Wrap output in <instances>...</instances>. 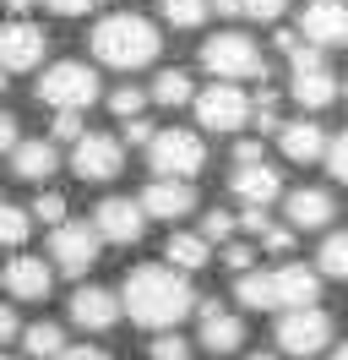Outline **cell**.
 Masks as SVG:
<instances>
[{"instance_id":"23","label":"cell","mask_w":348,"mask_h":360,"mask_svg":"<svg viewBox=\"0 0 348 360\" xmlns=\"http://www.w3.org/2000/svg\"><path fill=\"white\" fill-rule=\"evenodd\" d=\"M163 262L180 268V273H201L207 262H213V240H207L201 229H196V235L180 229V235H169V246H163Z\"/></svg>"},{"instance_id":"43","label":"cell","mask_w":348,"mask_h":360,"mask_svg":"<svg viewBox=\"0 0 348 360\" xmlns=\"http://www.w3.org/2000/svg\"><path fill=\"white\" fill-rule=\"evenodd\" d=\"M234 164H261V142L256 136H245V142L234 148Z\"/></svg>"},{"instance_id":"40","label":"cell","mask_w":348,"mask_h":360,"mask_svg":"<svg viewBox=\"0 0 348 360\" xmlns=\"http://www.w3.org/2000/svg\"><path fill=\"white\" fill-rule=\"evenodd\" d=\"M152 136H158V131H152V120H142V115H136V120H126V142H136V148H147Z\"/></svg>"},{"instance_id":"30","label":"cell","mask_w":348,"mask_h":360,"mask_svg":"<svg viewBox=\"0 0 348 360\" xmlns=\"http://www.w3.org/2000/svg\"><path fill=\"white\" fill-rule=\"evenodd\" d=\"M234 229H239V219H234V213H223V207H213V213L201 219V235H207L213 246H229V235H234Z\"/></svg>"},{"instance_id":"20","label":"cell","mask_w":348,"mask_h":360,"mask_svg":"<svg viewBox=\"0 0 348 360\" xmlns=\"http://www.w3.org/2000/svg\"><path fill=\"white\" fill-rule=\"evenodd\" d=\"M283 213H288L294 229H326L337 219V202H332V191H321V186H300V191L283 197Z\"/></svg>"},{"instance_id":"34","label":"cell","mask_w":348,"mask_h":360,"mask_svg":"<svg viewBox=\"0 0 348 360\" xmlns=\"http://www.w3.org/2000/svg\"><path fill=\"white\" fill-rule=\"evenodd\" d=\"M326 169H332V180L348 186V131H337L332 142H326Z\"/></svg>"},{"instance_id":"38","label":"cell","mask_w":348,"mask_h":360,"mask_svg":"<svg viewBox=\"0 0 348 360\" xmlns=\"http://www.w3.org/2000/svg\"><path fill=\"white\" fill-rule=\"evenodd\" d=\"M250 262H256V251H250V246H223V268L250 273Z\"/></svg>"},{"instance_id":"16","label":"cell","mask_w":348,"mask_h":360,"mask_svg":"<svg viewBox=\"0 0 348 360\" xmlns=\"http://www.w3.org/2000/svg\"><path fill=\"white\" fill-rule=\"evenodd\" d=\"M0 284H6L11 300H49V290H55V262L22 251V257H11V262L0 268Z\"/></svg>"},{"instance_id":"17","label":"cell","mask_w":348,"mask_h":360,"mask_svg":"<svg viewBox=\"0 0 348 360\" xmlns=\"http://www.w3.org/2000/svg\"><path fill=\"white\" fill-rule=\"evenodd\" d=\"M71 322L82 328V333H109L120 316H126V306H120V295L114 290H104V284H82V290L71 295Z\"/></svg>"},{"instance_id":"47","label":"cell","mask_w":348,"mask_h":360,"mask_svg":"<svg viewBox=\"0 0 348 360\" xmlns=\"http://www.w3.org/2000/svg\"><path fill=\"white\" fill-rule=\"evenodd\" d=\"M332 360H348V344H337V349H332Z\"/></svg>"},{"instance_id":"10","label":"cell","mask_w":348,"mask_h":360,"mask_svg":"<svg viewBox=\"0 0 348 360\" xmlns=\"http://www.w3.org/2000/svg\"><path fill=\"white\" fill-rule=\"evenodd\" d=\"M196 120H201V131H245L250 126V98L239 93V82H213V88L196 93Z\"/></svg>"},{"instance_id":"5","label":"cell","mask_w":348,"mask_h":360,"mask_svg":"<svg viewBox=\"0 0 348 360\" xmlns=\"http://www.w3.org/2000/svg\"><path fill=\"white\" fill-rule=\"evenodd\" d=\"M201 66L213 71V82H256L267 77V55L245 33H213L201 44Z\"/></svg>"},{"instance_id":"39","label":"cell","mask_w":348,"mask_h":360,"mask_svg":"<svg viewBox=\"0 0 348 360\" xmlns=\"http://www.w3.org/2000/svg\"><path fill=\"white\" fill-rule=\"evenodd\" d=\"M272 224V219H267V207H245V213H239V229H245V235H256L261 240V229Z\"/></svg>"},{"instance_id":"35","label":"cell","mask_w":348,"mask_h":360,"mask_svg":"<svg viewBox=\"0 0 348 360\" xmlns=\"http://www.w3.org/2000/svg\"><path fill=\"white\" fill-rule=\"evenodd\" d=\"M33 219H44L49 229L60 224V219H71V213H65V197H60V191H44L39 202H33Z\"/></svg>"},{"instance_id":"1","label":"cell","mask_w":348,"mask_h":360,"mask_svg":"<svg viewBox=\"0 0 348 360\" xmlns=\"http://www.w3.org/2000/svg\"><path fill=\"white\" fill-rule=\"evenodd\" d=\"M120 306H126V316L142 333H169V328H180L196 311L191 273L169 268V262H142V268H130L126 290H120Z\"/></svg>"},{"instance_id":"41","label":"cell","mask_w":348,"mask_h":360,"mask_svg":"<svg viewBox=\"0 0 348 360\" xmlns=\"http://www.w3.org/2000/svg\"><path fill=\"white\" fill-rule=\"evenodd\" d=\"M22 333V316L11 311V306H6V300H0V344H11V338Z\"/></svg>"},{"instance_id":"25","label":"cell","mask_w":348,"mask_h":360,"mask_svg":"<svg viewBox=\"0 0 348 360\" xmlns=\"http://www.w3.org/2000/svg\"><path fill=\"white\" fill-rule=\"evenodd\" d=\"M316 268H321V278H343V284H348V229H337V235H326V240H321Z\"/></svg>"},{"instance_id":"28","label":"cell","mask_w":348,"mask_h":360,"mask_svg":"<svg viewBox=\"0 0 348 360\" xmlns=\"http://www.w3.org/2000/svg\"><path fill=\"white\" fill-rule=\"evenodd\" d=\"M213 17V0H163V22L169 27H201Z\"/></svg>"},{"instance_id":"31","label":"cell","mask_w":348,"mask_h":360,"mask_svg":"<svg viewBox=\"0 0 348 360\" xmlns=\"http://www.w3.org/2000/svg\"><path fill=\"white\" fill-rule=\"evenodd\" d=\"M294 235H300L294 224H267V229H261V251H272V257H288V251H294Z\"/></svg>"},{"instance_id":"2","label":"cell","mask_w":348,"mask_h":360,"mask_svg":"<svg viewBox=\"0 0 348 360\" xmlns=\"http://www.w3.org/2000/svg\"><path fill=\"white\" fill-rule=\"evenodd\" d=\"M239 306L245 311H294V306H316L321 300V268H304V262H288L283 257L278 268L267 273H239Z\"/></svg>"},{"instance_id":"45","label":"cell","mask_w":348,"mask_h":360,"mask_svg":"<svg viewBox=\"0 0 348 360\" xmlns=\"http://www.w3.org/2000/svg\"><path fill=\"white\" fill-rule=\"evenodd\" d=\"M33 6H39V0H6V11H11V17H27Z\"/></svg>"},{"instance_id":"24","label":"cell","mask_w":348,"mask_h":360,"mask_svg":"<svg viewBox=\"0 0 348 360\" xmlns=\"http://www.w3.org/2000/svg\"><path fill=\"white\" fill-rule=\"evenodd\" d=\"M147 98L158 104V110H180V104H196V88H191L185 71H158L152 88H147Z\"/></svg>"},{"instance_id":"6","label":"cell","mask_w":348,"mask_h":360,"mask_svg":"<svg viewBox=\"0 0 348 360\" xmlns=\"http://www.w3.org/2000/svg\"><path fill=\"white\" fill-rule=\"evenodd\" d=\"M147 164L152 175H169V180H196L207 169V142L185 126H169V131H158L147 142Z\"/></svg>"},{"instance_id":"42","label":"cell","mask_w":348,"mask_h":360,"mask_svg":"<svg viewBox=\"0 0 348 360\" xmlns=\"http://www.w3.org/2000/svg\"><path fill=\"white\" fill-rule=\"evenodd\" d=\"M55 360H114V355H104V349H93V344H76V349L65 344V349H60Z\"/></svg>"},{"instance_id":"37","label":"cell","mask_w":348,"mask_h":360,"mask_svg":"<svg viewBox=\"0 0 348 360\" xmlns=\"http://www.w3.org/2000/svg\"><path fill=\"white\" fill-rule=\"evenodd\" d=\"M39 6H49L55 17H87V11H93L98 0H39Z\"/></svg>"},{"instance_id":"3","label":"cell","mask_w":348,"mask_h":360,"mask_svg":"<svg viewBox=\"0 0 348 360\" xmlns=\"http://www.w3.org/2000/svg\"><path fill=\"white\" fill-rule=\"evenodd\" d=\"M93 55L104 60V66L114 71H142L158 60V49H163V39H158V27L147 22V17H136V11H114V17H104V22L93 27Z\"/></svg>"},{"instance_id":"4","label":"cell","mask_w":348,"mask_h":360,"mask_svg":"<svg viewBox=\"0 0 348 360\" xmlns=\"http://www.w3.org/2000/svg\"><path fill=\"white\" fill-rule=\"evenodd\" d=\"M288 66H294V77H288V98H294L304 115H321L332 98H343V82H337L332 66H326V49H316V44H304V39H300V49H288Z\"/></svg>"},{"instance_id":"26","label":"cell","mask_w":348,"mask_h":360,"mask_svg":"<svg viewBox=\"0 0 348 360\" xmlns=\"http://www.w3.org/2000/svg\"><path fill=\"white\" fill-rule=\"evenodd\" d=\"M22 349H27V355H39V360H55L65 349V333L55 328V322H33V328L22 333Z\"/></svg>"},{"instance_id":"36","label":"cell","mask_w":348,"mask_h":360,"mask_svg":"<svg viewBox=\"0 0 348 360\" xmlns=\"http://www.w3.org/2000/svg\"><path fill=\"white\" fill-rule=\"evenodd\" d=\"M49 136H87V126H82V110H55V120H49Z\"/></svg>"},{"instance_id":"29","label":"cell","mask_w":348,"mask_h":360,"mask_svg":"<svg viewBox=\"0 0 348 360\" xmlns=\"http://www.w3.org/2000/svg\"><path fill=\"white\" fill-rule=\"evenodd\" d=\"M147 104H152L147 88H114V93H109V110L120 115V120H136V115L147 110Z\"/></svg>"},{"instance_id":"49","label":"cell","mask_w":348,"mask_h":360,"mask_svg":"<svg viewBox=\"0 0 348 360\" xmlns=\"http://www.w3.org/2000/svg\"><path fill=\"white\" fill-rule=\"evenodd\" d=\"M0 88H6V71H0Z\"/></svg>"},{"instance_id":"46","label":"cell","mask_w":348,"mask_h":360,"mask_svg":"<svg viewBox=\"0 0 348 360\" xmlns=\"http://www.w3.org/2000/svg\"><path fill=\"white\" fill-rule=\"evenodd\" d=\"M213 11L218 17H239V0H213Z\"/></svg>"},{"instance_id":"48","label":"cell","mask_w":348,"mask_h":360,"mask_svg":"<svg viewBox=\"0 0 348 360\" xmlns=\"http://www.w3.org/2000/svg\"><path fill=\"white\" fill-rule=\"evenodd\" d=\"M245 360H283V355H245Z\"/></svg>"},{"instance_id":"11","label":"cell","mask_w":348,"mask_h":360,"mask_svg":"<svg viewBox=\"0 0 348 360\" xmlns=\"http://www.w3.org/2000/svg\"><path fill=\"white\" fill-rule=\"evenodd\" d=\"M71 169L82 180H114L126 169V142L109 131H87L76 136V148H71Z\"/></svg>"},{"instance_id":"33","label":"cell","mask_w":348,"mask_h":360,"mask_svg":"<svg viewBox=\"0 0 348 360\" xmlns=\"http://www.w3.org/2000/svg\"><path fill=\"white\" fill-rule=\"evenodd\" d=\"M283 11H288V0H239V17H250V22H278Z\"/></svg>"},{"instance_id":"44","label":"cell","mask_w":348,"mask_h":360,"mask_svg":"<svg viewBox=\"0 0 348 360\" xmlns=\"http://www.w3.org/2000/svg\"><path fill=\"white\" fill-rule=\"evenodd\" d=\"M11 148H17V120L0 110V153H11Z\"/></svg>"},{"instance_id":"50","label":"cell","mask_w":348,"mask_h":360,"mask_svg":"<svg viewBox=\"0 0 348 360\" xmlns=\"http://www.w3.org/2000/svg\"><path fill=\"white\" fill-rule=\"evenodd\" d=\"M0 360H17V355H0Z\"/></svg>"},{"instance_id":"9","label":"cell","mask_w":348,"mask_h":360,"mask_svg":"<svg viewBox=\"0 0 348 360\" xmlns=\"http://www.w3.org/2000/svg\"><path fill=\"white\" fill-rule=\"evenodd\" d=\"M332 338H337V328H332V311H321V306L278 311V349L283 355H321Z\"/></svg>"},{"instance_id":"15","label":"cell","mask_w":348,"mask_h":360,"mask_svg":"<svg viewBox=\"0 0 348 360\" xmlns=\"http://www.w3.org/2000/svg\"><path fill=\"white\" fill-rule=\"evenodd\" d=\"M93 224H98V235H104L109 246H136L147 235V213H142V202H130V197H104V202L93 207Z\"/></svg>"},{"instance_id":"18","label":"cell","mask_w":348,"mask_h":360,"mask_svg":"<svg viewBox=\"0 0 348 360\" xmlns=\"http://www.w3.org/2000/svg\"><path fill=\"white\" fill-rule=\"evenodd\" d=\"M142 213L147 219H163V224H174V219H185V213H196V186L191 180H169V175H158L142 186Z\"/></svg>"},{"instance_id":"21","label":"cell","mask_w":348,"mask_h":360,"mask_svg":"<svg viewBox=\"0 0 348 360\" xmlns=\"http://www.w3.org/2000/svg\"><path fill=\"white\" fill-rule=\"evenodd\" d=\"M326 142H332V136H326L316 120H283L278 126V148H283V158H294V164L326 158Z\"/></svg>"},{"instance_id":"14","label":"cell","mask_w":348,"mask_h":360,"mask_svg":"<svg viewBox=\"0 0 348 360\" xmlns=\"http://www.w3.org/2000/svg\"><path fill=\"white\" fill-rule=\"evenodd\" d=\"M44 49H49V39H44L39 22L11 17V22L0 27V71H33V66H44Z\"/></svg>"},{"instance_id":"22","label":"cell","mask_w":348,"mask_h":360,"mask_svg":"<svg viewBox=\"0 0 348 360\" xmlns=\"http://www.w3.org/2000/svg\"><path fill=\"white\" fill-rule=\"evenodd\" d=\"M11 169H17V180H55V169H60V148L44 142V136H27V142L11 148Z\"/></svg>"},{"instance_id":"13","label":"cell","mask_w":348,"mask_h":360,"mask_svg":"<svg viewBox=\"0 0 348 360\" xmlns=\"http://www.w3.org/2000/svg\"><path fill=\"white\" fill-rule=\"evenodd\" d=\"M196 316H201V322H196V338H201L207 355H234L239 344H245V316L229 311L223 300H201Z\"/></svg>"},{"instance_id":"32","label":"cell","mask_w":348,"mask_h":360,"mask_svg":"<svg viewBox=\"0 0 348 360\" xmlns=\"http://www.w3.org/2000/svg\"><path fill=\"white\" fill-rule=\"evenodd\" d=\"M147 355L152 360H185V355H191V344L169 328V333H152V349H147Z\"/></svg>"},{"instance_id":"8","label":"cell","mask_w":348,"mask_h":360,"mask_svg":"<svg viewBox=\"0 0 348 360\" xmlns=\"http://www.w3.org/2000/svg\"><path fill=\"white\" fill-rule=\"evenodd\" d=\"M98 71L82 66V60H60V66H49L39 77V98L49 110H87V104H98Z\"/></svg>"},{"instance_id":"12","label":"cell","mask_w":348,"mask_h":360,"mask_svg":"<svg viewBox=\"0 0 348 360\" xmlns=\"http://www.w3.org/2000/svg\"><path fill=\"white\" fill-rule=\"evenodd\" d=\"M300 39L316 49H343L348 44V0H304Z\"/></svg>"},{"instance_id":"51","label":"cell","mask_w":348,"mask_h":360,"mask_svg":"<svg viewBox=\"0 0 348 360\" xmlns=\"http://www.w3.org/2000/svg\"><path fill=\"white\" fill-rule=\"evenodd\" d=\"M343 98H348V82H343Z\"/></svg>"},{"instance_id":"19","label":"cell","mask_w":348,"mask_h":360,"mask_svg":"<svg viewBox=\"0 0 348 360\" xmlns=\"http://www.w3.org/2000/svg\"><path fill=\"white\" fill-rule=\"evenodd\" d=\"M229 191H234L245 207H272V202H283V175L267 164V158H261V164H234Z\"/></svg>"},{"instance_id":"7","label":"cell","mask_w":348,"mask_h":360,"mask_svg":"<svg viewBox=\"0 0 348 360\" xmlns=\"http://www.w3.org/2000/svg\"><path fill=\"white\" fill-rule=\"evenodd\" d=\"M98 246H104V235L93 219H60V224L49 229V262L65 273V278H82L93 262H98Z\"/></svg>"},{"instance_id":"27","label":"cell","mask_w":348,"mask_h":360,"mask_svg":"<svg viewBox=\"0 0 348 360\" xmlns=\"http://www.w3.org/2000/svg\"><path fill=\"white\" fill-rule=\"evenodd\" d=\"M27 235H33V207L0 202V246H22Z\"/></svg>"}]
</instances>
